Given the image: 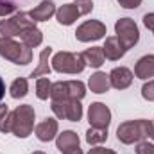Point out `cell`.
<instances>
[{
  "label": "cell",
  "mask_w": 154,
  "mask_h": 154,
  "mask_svg": "<svg viewBox=\"0 0 154 154\" xmlns=\"http://www.w3.org/2000/svg\"><path fill=\"white\" fill-rule=\"evenodd\" d=\"M151 131H152V122L149 120H129L118 125L116 129V138L122 143H134V142H142L143 138H151Z\"/></svg>",
  "instance_id": "cell-1"
},
{
  "label": "cell",
  "mask_w": 154,
  "mask_h": 154,
  "mask_svg": "<svg viewBox=\"0 0 154 154\" xmlns=\"http://www.w3.org/2000/svg\"><path fill=\"white\" fill-rule=\"evenodd\" d=\"M9 115H11V133H14V136L27 138L34 131V116H36V113H34L32 106H29V104L18 106Z\"/></svg>",
  "instance_id": "cell-2"
},
{
  "label": "cell",
  "mask_w": 154,
  "mask_h": 154,
  "mask_svg": "<svg viewBox=\"0 0 154 154\" xmlns=\"http://www.w3.org/2000/svg\"><path fill=\"white\" fill-rule=\"evenodd\" d=\"M0 56L14 65H27L32 59V50L25 43H18L11 38H0Z\"/></svg>",
  "instance_id": "cell-3"
},
{
  "label": "cell",
  "mask_w": 154,
  "mask_h": 154,
  "mask_svg": "<svg viewBox=\"0 0 154 154\" xmlns=\"http://www.w3.org/2000/svg\"><path fill=\"white\" fill-rule=\"evenodd\" d=\"M86 68V61L82 54L72 52H57L52 57V70L61 74H81Z\"/></svg>",
  "instance_id": "cell-4"
},
{
  "label": "cell",
  "mask_w": 154,
  "mask_h": 154,
  "mask_svg": "<svg viewBox=\"0 0 154 154\" xmlns=\"http://www.w3.org/2000/svg\"><path fill=\"white\" fill-rule=\"evenodd\" d=\"M84 95H86V86L81 81H59L54 82L50 88L52 100H68V99L81 100Z\"/></svg>",
  "instance_id": "cell-5"
},
{
  "label": "cell",
  "mask_w": 154,
  "mask_h": 154,
  "mask_svg": "<svg viewBox=\"0 0 154 154\" xmlns=\"http://www.w3.org/2000/svg\"><path fill=\"white\" fill-rule=\"evenodd\" d=\"M93 9L91 0H82V2H74V4H65L56 11V18L61 25H72L79 16L88 14Z\"/></svg>",
  "instance_id": "cell-6"
},
{
  "label": "cell",
  "mask_w": 154,
  "mask_h": 154,
  "mask_svg": "<svg viewBox=\"0 0 154 154\" xmlns=\"http://www.w3.org/2000/svg\"><path fill=\"white\" fill-rule=\"evenodd\" d=\"M29 27H34V22L31 20L29 13H16L9 20H0V34L4 38L20 36Z\"/></svg>",
  "instance_id": "cell-7"
},
{
  "label": "cell",
  "mask_w": 154,
  "mask_h": 154,
  "mask_svg": "<svg viewBox=\"0 0 154 154\" xmlns=\"http://www.w3.org/2000/svg\"><path fill=\"white\" fill-rule=\"evenodd\" d=\"M115 32H116L118 41L122 43V47L125 50L133 48L138 43V39H140V31H138L136 23L131 18H120L115 23Z\"/></svg>",
  "instance_id": "cell-8"
},
{
  "label": "cell",
  "mask_w": 154,
  "mask_h": 154,
  "mask_svg": "<svg viewBox=\"0 0 154 154\" xmlns=\"http://www.w3.org/2000/svg\"><path fill=\"white\" fill-rule=\"evenodd\" d=\"M52 111L57 118H65L70 122H79L82 118V106L81 100L68 99V100H52Z\"/></svg>",
  "instance_id": "cell-9"
},
{
  "label": "cell",
  "mask_w": 154,
  "mask_h": 154,
  "mask_svg": "<svg viewBox=\"0 0 154 154\" xmlns=\"http://www.w3.org/2000/svg\"><path fill=\"white\" fill-rule=\"evenodd\" d=\"M106 36V25L99 20H88L79 25L75 31V38L79 41H95Z\"/></svg>",
  "instance_id": "cell-10"
},
{
  "label": "cell",
  "mask_w": 154,
  "mask_h": 154,
  "mask_svg": "<svg viewBox=\"0 0 154 154\" xmlns=\"http://www.w3.org/2000/svg\"><path fill=\"white\" fill-rule=\"evenodd\" d=\"M88 120L91 127L97 129H108L111 124V111L102 102H93L88 109Z\"/></svg>",
  "instance_id": "cell-11"
},
{
  "label": "cell",
  "mask_w": 154,
  "mask_h": 154,
  "mask_svg": "<svg viewBox=\"0 0 154 154\" xmlns=\"http://www.w3.org/2000/svg\"><path fill=\"white\" fill-rule=\"evenodd\" d=\"M56 145H57V149H59L61 154H82L79 136H77V133H74V131H63L57 136Z\"/></svg>",
  "instance_id": "cell-12"
},
{
  "label": "cell",
  "mask_w": 154,
  "mask_h": 154,
  "mask_svg": "<svg viewBox=\"0 0 154 154\" xmlns=\"http://www.w3.org/2000/svg\"><path fill=\"white\" fill-rule=\"evenodd\" d=\"M34 133H36L39 142H50V140H54L56 134H57V120L45 118L43 122H39L38 125L34 127Z\"/></svg>",
  "instance_id": "cell-13"
},
{
  "label": "cell",
  "mask_w": 154,
  "mask_h": 154,
  "mask_svg": "<svg viewBox=\"0 0 154 154\" xmlns=\"http://www.w3.org/2000/svg\"><path fill=\"white\" fill-rule=\"evenodd\" d=\"M109 82H111V86L116 88V90H125L133 82V72L129 68H125V66L113 68L111 74H109Z\"/></svg>",
  "instance_id": "cell-14"
},
{
  "label": "cell",
  "mask_w": 154,
  "mask_h": 154,
  "mask_svg": "<svg viewBox=\"0 0 154 154\" xmlns=\"http://www.w3.org/2000/svg\"><path fill=\"white\" fill-rule=\"evenodd\" d=\"M102 52H104V57H106V59L116 61V59H120L127 50L122 47V43L118 41L116 36H109V38H106V43H104V47H102Z\"/></svg>",
  "instance_id": "cell-15"
},
{
  "label": "cell",
  "mask_w": 154,
  "mask_h": 154,
  "mask_svg": "<svg viewBox=\"0 0 154 154\" xmlns=\"http://www.w3.org/2000/svg\"><path fill=\"white\" fill-rule=\"evenodd\" d=\"M52 14H56V5H54V2H50V0H43L39 5H36L31 13H29V16H31V20L36 23V22H45V20H48Z\"/></svg>",
  "instance_id": "cell-16"
},
{
  "label": "cell",
  "mask_w": 154,
  "mask_h": 154,
  "mask_svg": "<svg viewBox=\"0 0 154 154\" xmlns=\"http://www.w3.org/2000/svg\"><path fill=\"white\" fill-rule=\"evenodd\" d=\"M134 74L138 79H151L154 77V56H143L136 66H134Z\"/></svg>",
  "instance_id": "cell-17"
},
{
  "label": "cell",
  "mask_w": 154,
  "mask_h": 154,
  "mask_svg": "<svg viewBox=\"0 0 154 154\" xmlns=\"http://www.w3.org/2000/svg\"><path fill=\"white\" fill-rule=\"evenodd\" d=\"M88 86L93 93H106L109 88H111V82H109V75H106L104 72H97L90 77L88 81Z\"/></svg>",
  "instance_id": "cell-18"
},
{
  "label": "cell",
  "mask_w": 154,
  "mask_h": 154,
  "mask_svg": "<svg viewBox=\"0 0 154 154\" xmlns=\"http://www.w3.org/2000/svg\"><path fill=\"white\" fill-rule=\"evenodd\" d=\"M82 57H84L86 65L91 66V68H100L104 65V59H106L104 57V52H102V47H91V48L84 50L82 52Z\"/></svg>",
  "instance_id": "cell-19"
},
{
  "label": "cell",
  "mask_w": 154,
  "mask_h": 154,
  "mask_svg": "<svg viewBox=\"0 0 154 154\" xmlns=\"http://www.w3.org/2000/svg\"><path fill=\"white\" fill-rule=\"evenodd\" d=\"M50 56H52V47H47V48L41 50L38 66L31 72V77H32V79H34V77H39V75H48V74L52 72V66L48 65V57H50Z\"/></svg>",
  "instance_id": "cell-20"
},
{
  "label": "cell",
  "mask_w": 154,
  "mask_h": 154,
  "mask_svg": "<svg viewBox=\"0 0 154 154\" xmlns=\"http://www.w3.org/2000/svg\"><path fill=\"white\" fill-rule=\"evenodd\" d=\"M20 38H22V43H25L27 47L34 48V47L41 45V41H43V34H41V31H39L38 27L34 25V27L25 29V31L20 34Z\"/></svg>",
  "instance_id": "cell-21"
},
{
  "label": "cell",
  "mask_w": 154,
  "mask_h": 154,
  "mask_svg": "<svg viewBox=\"0 0 154 154\" xmlns=\"http://www.w3.org/2000/svg\"><path fill=\"white\" fill-rule=\"evenodd\" d=\"M27 91H29V82H27V79H23V77L14 79L13 84H11V88H9V93H11L13 99H22V97L27 95Z\"/></svg>",
  "instance_id": "cell-22"
},
{
  "label": "cell",
  "mask_w": 154,
  "mask_h": 154,
  "mask_svg": "<svg viewBox=\"0 0 154 154\" xmlns=\"http://www.w3.org/2000/svg\"><path fill=\"white\" fill-rule=\"evenodd\" d=\"M108 140V129H97V127H90L86 133V142L90 145H97Z\"/></svg>",
  "instance_id": "cell-23"
},
{
  "label": "cell",
  "mask_w": 154,
  "mask_h": 154,
  "mask_svg": "<svg viewBox=\"0 0 154 154\" xmlns=\"http://www.w3.org/2000/svg\"><path fill=\"white\" fill-rule=\"evenodd\" d=\"M50 88H52V82L48 81V77H41L36 81V95L38 99L45 100L50 97Z\"/></svg>",
  "instance_id": "cell-24"
},
{
  "label": "cell",
  "mask_w": 154,
  "mask_h": 154,
  "mask_svg": "<svg viewBox=\"0 0 154 154\" xmlns=\"http://www.w3.org/2000/svg\"><path fill=\"white\" fill-rule=\"evenodd\" d=\"M142 97L145 100H154V81H149L142 88Z\"/></svg>",
  "instance_id": "cell-25"
},
{
  "label": "cell",
  "mask_w": 154,
  "mask_h": 154,
  "mask_svg": "<svg viewBox=\"0 0 154 154\" xmlns=\"http://www.w3.org/2000/svg\"><path fill=\"white\" fill-rule=\"evenodd\" d=\"M136 154H154V145L149 142H140L136 147Z\"/></svg>",
  "instance_id": "cell-26"
},
{
  "label": "cell",
  "mask_w": 154,
  "mask_h": 154,
  "mask_svg": "<svg viewBox=\"0 0 154 154\" xmlns=\"http://www.w3.org/2000/svg\"><path fill=\"white\" fill-rule=\"evenodd\" d=\"M16 5L14 4H5V2H0V16H7L11 13H14Z\"/></svg>",
  "instance_id": "cell-27"
},
{
  "label": "cell",
  "mask_w": 154,
  "mask_h": 154,
  "mask_svg": "<svg viewBox=\"0 0 154 154\" xmlns=\"http://www.w3.org/2000/svg\"><path fill=\"white\" fill-rule=\"evenodd\" d=\"M118 4L125 9H136L142 4V0H118Z\"/></svg>",
  "instance_id": "cell-28"
},
{
  "label": "cell",
  "mask_w": 154,
  "mask_h": 154,
  "mask_svg": "<svg viewBox=\"0 0 154 154\" xmlns=\"http://www.w3.org/2000/svg\"><path fill=\"white\" fill-rule=\"evenodd\" d=\"M143 23H145V27L149 31H152V34H154V13H147L143 16Z\"/></svg>",
  "instance_id": "cell-29"
},
{
  "label": "cell",
  "mask_w": 154,
  "mask_h": 154,
  "mask_svg": "<svg viewBox=\"0 0 154 154\" xmlns=\"http://www.w3.org/2000/svg\"><path fill=\"white\" fill-rule=\"evenodd\" d=\"M88 154H116V152L111 151V149H104V147H93V149H90Z\"/></svg>",
  "instance_id": "cell-30"
},
{
  "label": "cell",
  "mask_w": 154,
  "mask_h": 154,
  "mask_svg": "<svg viewBox=\"0 0 154 154\" xmlns=\"http://www.w3.org/2000/svg\"><path fill=\"white\" fill-rule=\"evenodd\" d=\"M4 95H5V84H4V81H2V77H0V100L4 99Z\"/></svg>",
  "instance_id": "cell-31"
},
{
  "label": "cell",
  "mask_w": 154,
  "mask_h": 154,
  "mask_svg": "<svg viewBox=\"0 0 154 154\" xmlns=\"http://www.w3.org/2000/svg\"><path fill=\"white\" fill-rule=\"evenodd\" d=\"M7 113H9L7 106H5V104H0V118H2L4 115H7Z\"/></svg>",
  "instance_id": "cell-32"
},
{
  "label": "cell",
  "mask_w": 154,
  "mask_h": 154,
  "mask_svg": "<svg viewBox=\"0 0 154 154\" xmlns=\"http://www.w3.org/2000/svg\"><path fill=\"white\" fill-rule=\"evenodd\" d=\"M0 2H5V4H16V2H20V0H0Z\"/></svg>",
  "instance_id": "cell-33"
},
{
  "label": "cell",
  "mask_w": 154,
  "mask_h": 154,
  "mask_svg": "<svg viewBox=\"0 0 154 154\" xmlns=\"http://www.w3.org/2000/svg\"><path fill=\"white\" fill-rule=\"evenodd\" d=\"M151 138L154 140V122H152V131H151Z\"/></svg>",
  "instance_id": "cell-34"
},
{
  "label": "cell",
  "mask_w": 154,
  "mask_h": 154,
  "mask_svg": "<svg viewBox=\"0 0 154 154\" xmlns=\"http://www.w3.org/2000/svg\"><path fill=\"white\" fill-rule=\"evenodd\" d=\"M32 154H45V152H41V151H36V152H32Z\"/></svg>",
  "instance_id": "cell-35"
},
{
  "label": "cell",
  "mask_w": 154,
  "mask_h": 154,
  "mask_svg": "<svg viewBox=\"0 0 154 154\" xmlns=\"http://www.w3.org/2000/svg\"><path fill=\"white\" fill-rule=\"evenodd\" d=\"M77 2H82V0H77Z\"/></svg>",
  "instance_id": "cell-36"
}]
</instances>
